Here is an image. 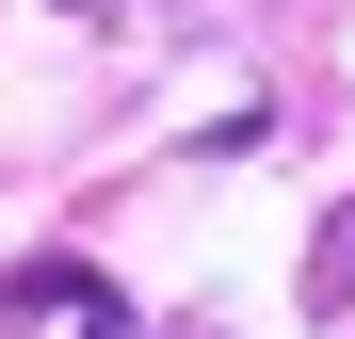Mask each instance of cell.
Returning a JSON list of instances; mask_svg holds the SVG:
<instances>
[{
    "mask_svg": "<svg viewBox=\"0 0 355 339\" xmlns=\"http://www.w3.org/2000/svg\"><path fill=\"white\" fill-rule=\"evenodd\" d=\"M0 339H130V307L81 259H33V275H0Z\"/></svg>",
    "mask_w": 355,
    "mask_h": 339,
    "instance_id": "6da1fadb",
    "label": "cell"
},
{
    "mask_svg": "<svg viewBox=\"0 0 355 339\" xmlns=\"http://www.w3.org/2000/svg\"><path fill=\"white\" fill-rule=\"evenodd\" d=\"M307 307H355V210H339L323 243H307Z\"/></svg>",
    "mask_w": 355,
    "mask_h": 339,
    "instance_id": "7a4b0ae2",
    "label": "cell"
}]
</instances>
